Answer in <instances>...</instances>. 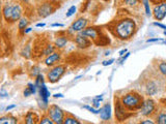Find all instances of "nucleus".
<instances>
[{
	"label": "nucleus",
	"instance_id": "1",
	"mask_svg": "<svg viewBox=\"0 0 166 124\" xmlns=\"http://www.w3.org/2000/svg\"><path fill=\"white\" fill-rule=\"evenodd\" d=\"M136 31V24L134 20L129 19V18H125L122 20L117 21L112 28V32L117 38L122 40H126L131 38Z\"/></svg>",
	"mask_w": 166,
	"mask_h": 124
},
{
	"label": "nucleus",
	"instance_id": "2",
	"mask_svg": "<svg viewBox=\"0 0 166 124\" xmlns=\"http://www.w3.org/2000/svg\"><path fill=\"white\" fill-rule=\"evenodd\" d=\"M121 102L128 111L133 112L141 109L144 99L137 92H129L121 98Z\"/></svg>",
	"mask_w": 166,
	"mask_h": 124
},
{
	"label": "nucleus",
	"instance_id": "3",
	"mask_svg": "<svg viewBox=\"0 0 166 124\" xmlns=\"http://www.w3.org/2000/svg\"><path fill=\"white\" fill-rule=\"evenodd\" d=\"M2 15L6 22L15 23L21 19L22 7L20 4H5L2 10Z\"/></svg>",
	"mask_w": 166,
	"mask_h": 124
},
{
	"label": "nucleus",
	"instance_id": "4",
	"mask_svg": "<svg viewBox=\"0 0 166 124\" xmlns=\"http://www.w3.org/2000/svg\"><path fill=\"white\" fill-rule=\"evenodd\" d=\"M47 115L55 124H62L67 113L57 104H51L47 108Z\"/></svg>",
	"mask_w": 166,
	"mask_h": 124
},
{
	"label": "nucleus",
	"instance_id": "5",
	"mask_svg": "<svg viewBox=\"0 0 166 124\" xmlns=\"http://www.w3.org/2000/svg\"><path fill=\"white\" fill-rule=\"evenodd\" d=\"M65 70H67V66L65 64H58L53 66L51 69L48 72L47 79L50 83H56L58 82L61 77L65 74Z\"/></svg>",
	"mask_w": 166,
	"mask_h": 124
},
{
	"label": "nucleus",
	"instance_id": "6",
	"mask_svg": "<svg viewBox=\"0 0 166 124\" xmlns=\"http://www.w3.org/2000/svg\"><path fill=\"white\" fill-rule=\"evenodd\" d=\"M130 116H132V114L129 113L128 110L123 106L121 99L115 98V117H116L117 121L123 122L128 119Z\"/></svg>",
	"mask_w": 166,
	"mask_h": 124
},
{
	"label": "nucleus",
	"instance_id": "7",
	"mask_svg": "<svg viewBox=\"0 0 166 124\" xmlns=\"http://www.w3.org/2000/svg\"><path fill=\"white\" fill-rule=\"evenodd\" d=\"M156 111V104L153 99L147 98L143 102L141 109H140V114L144 117H149L154 114Z\"/></svg>",
	"mask_w": 166,
	"mask_h": 124
},
{
	"label": "nucleus",
	"instance_id": "8",
	"mask_svg": "<svg viewBox=\"0 0 166 124\" xmlns=\"http://www.w3.org/2000/svg\"><path fill=\"white\" fill-rule=\"evenodd\" d=\"M88 21L84 18H79L77 20L73 22V24L71 25V27L69 28L70 32H81L82 30L85 29L87 26Z\"/></svg>",
	"mask_w": 166,
	"mask_h": 124
},
{
	"label": "nucleus",
	"instance_id": "9",
	"mask_svg": "<svg viewBox=\"0 0 166 124\" xmlns=\"http://www.w3.org/2000/svg\"><path fill=\"white\" fill-rule=\"evenodd\" d=\"M75 44L77 45L79 49H87L92 46V40H89L88 37L83 36L81 34H78L75 36Z\"/></svg>",
	"mask_w": 166,
	"mask_h": 124
},
{
	"label": "nucleus",
	"instance_id": "10",
	"mask_svg": "<svg viewBox=\"0 0 166 124\" xmlns=\"http://www.w3.org/2000/svg\"><path fill=\"white\" fill-rule=\"evenodd\" d=\"M154 17L156 20L162 21L166 17V2L160 3L154 7Z\"/></svg>",
	"mask_w": 166,
	"mask_h": 124
},
{
	"label": "nucleus",
	"instance_id": "11",
	"mask_svg": "<svg viewBox=\"0 0 166 124\" xmlns=\"http://www.w3.org/2000/svg\"><path fill=\"white\" fill-rule=\"evenodd\" d=\"M55 8L53 7V4L51 3H43L42 5H40V7L37 10L39 16L42 18H46L48 16H50L51 14H53Z\"/></svg>",
	"mask_w": 166,
	"mask_h": 124
},
{
	"label": "nucleus",
	"instance_id": "12",
	"mask_svg": "<svg viewBox=\"0 0 166 124\" xmlns=\"http://www.w3.org/2000/svg\"><path fill=\"white\" fill-rule=\"evenodd\" d=\"M39 94H40V97H41V99H42L43 104H44L47 108L49 107V106H48V104H49V100H48V99H49L51 93H50V91L48 90L46 84H43L39 87Z\"/></svg>",
	"mask_w": 166,
	"mask_h": 124
},
{
	"label": "nucleus",
	"instance_id": "13",
	"mask_svg": "<svg viewBox=\"0 0 166 124\" xmlns=\"http://www.w3.org/2000/svg\"><path fill=\"white\" fill-rule=\"evenodd\" d=\"M60 59H61L60 53L54 52L51 55H49V56H47V58L45 59V64L47 66H55L60 61Z\"/></svg>",
	"mask_w": 166,
	"mask_h": 124
},
{
	"label": "nucleus",
	"instance_id": "14",
	"mask_svg": "<svg viewBox=\"0 0 166 124\" xmlns=\"http://www.w3.org/2000/svg\"><path fill=\"white\" fill-rule=\"evenodd\" d=\"M40 117L37 113L29 111L26 113L24 117V124H39L40 123Z\"/></svg>",
	"mask_w": 166,
	"mask_h": 124
},
{
	"label": "nucleus",
	"instance_id": "15",
	"mask_svg": "<svg viewBox=\"0 0 166 124\" xmlns=\"http://www.w3.org/2000/svg\"><path fill=\"white\" fill-rule=\"evenodd\" d=\"M99 114L102 120H104V121L109 120L110 118H111V106H110L109 104H104V106L100 109Z\"/></svg>",
	"mask_w": 166,
	"mask_h": 124
},
{
	"label": "nucleus",
	"instance_id": "16",
	"mask_svg": "<svg viewBox=\"0 0 166 124\" xmlns=\"http://www.w3.org/2000/svg\"><path fill=\"white\" fill-rule=\"evenodd\" d=\"M19 119L12 114L4 115L0 117V124H18Z\"/></svg>",
	"mask_w": 166,
	"mask_h": 124
},
{
	"label": "nucleus",
	"instance_id": "17",
	"mask_svg": "<svg viewBox=\"0 0 166 124\" xmlns=\"http://www.w3.org/2000/svg\"><path fill=\"white\" fill-rule=\"evenodd\" d=\"M145 91L146 94L149 96H153L158 92V87H157V84L153 81H147L145 85Z\"/></svg>",
	"mask_w": 166,
	"mask_h": 124
},
{
	"label": "nucleus",
	"instance_id": "18",
	"mask_svg": "<svg viewBox=\"0 0 166 124\" xmlns=\"http://www.w3.org/2000/svg\"><path fill=\"white\" fill-rule=\"evenodd\" d=\"M37 87L35 86V84H33V83H28L27 84V87L25 88L24 92H23V94H24V96H30V95H34L35 93H37Z\"/></svg>",
	"mask_w": 166,
	"mask_h": 124
},
{
	"label": "nucleus",
	"instance_id": "19",
	"mask_svg": "<svg viewBox=\"0 0 166 124\" xmlns=\"http://www.w3.org/2000/svg\"><path fill=\"white\" fill-rule=\"evenodd\" d=\"M68 44V37L67 36H58L55 40V48L57 49H62L65 48Z\"/></svg>",
	"mask_w": 166,
	"mask_h": 124
},
{
	"label": "nucleus",
	"instance_id": "20",
	"mask_svg": "<svg viewBox=\"0 0 166 124\" xmlns=\"http://www.w3.org/2000/svg\"><path fill=\"white\" fill-rule=\"evenodd\" d=\"M62 124H81V122H80L75 116H73L72 114L67 113V116H65Z\"/></svg>",
	"mask_w": 166,
	"mask_h": 124
},
{
	"label": "nucleus",
	"instance_id": "21",
	"mask_svg": "<svg viewBox=\"0 0 166 124\" xmlns=\"http://www.w3.org/2000/svg\"><path fill=\"white\" fill-rule=\"evenodd\" d=\"M156 124H166V112H161L157 115Z\"/></svg>",
	"mask_w": 166,
	"mask_h": 124
},
{
	"label": "nucleus",
	"instance_id": "22",
	"mask_svg": "<svg viewBox=\"0 0 166 124\" xmlns=\"http://www.w3.org/2000/svg\"><path fill=\"white\" fill-rule=\"evenodd\" d=\"M27 25H28V20L26 18H21L19 20V23H18V28L20 31H23L27 28Z\"/></svg>",
	"mask_w": 166,
	"mask_h": 124
},
{
	"label": "nucleus",
	"instance_id": "23",
	"mask_svg": "<svg viewBox=\"0 0 166 124\" xmlns=\"http://www.w3.org/2000/svg\"><path fill=\"white\" fill-rule=\"evenodd\" d=\"M55 52V47L53 45H51V44H48L47 46H46V48H45V50L43 51V54L46 55V56H49V55H51L52 53Z\"/></svg>",
	"mask_w": 166,
	"mask_h": 124
},
{
	"label": "nucleus",
	"instance_id": "24",
	"mask_svg": "<svg viewBox=\"0 0 166 124\" xmlns=\"http://www.w3.org/2000/svg\"><path fill=\"white\" fill-rule=\"evenodd\" d=\"M39 124H55V123L50 119L47 115H44V116H42V118L40 119V123Z\"/></svg>",
	"mask_w": 166,
	"mask_h": 124
},
{
	"label": "nucleus",
	"instance_id": "25",
	"mask_svg": "<svg viewBox=\"0 0 166 124\" xmlns=\"http://www.w3.org/2000/svg\"><path fill=\"white\" fill-rule=\"evenodd\" d=\"M35 86L37 87V89H39V87L41 86V85L45 84V81H44V77H43V74H39L37 77H35V82H34Z\"/></svg>",
	"mask_w": 166,
	"mask_h": 124
},
{
	"label": "nucleus",
	"instance_id": "26",
	"mask_svg": "<svg viewBox=\"0 0 166 124\" xmlns=\"http://www.w3.org/2000/svg\"><path fill=\"white\" fill-rule=\"evenodd\" d=\"M22 56H24L25 58H30L31 57V50H30V47L29 46H26V47L24 48V50L22 51Z\"/></svg>",
	"mask_w": 166,
	"mask_h": 124
},
{
	"label": "nucleus",
	"instance_id": "27",
	"mask_svg": "<svg viewBox=\"0 0 166 124\" xmlns=\"http://www.w3.org/2000/svg\"><path fill=\"white\" fill-rule=\"evenodd\" d=\"M143 4H144V8H145V14H146V16H149V17H151V15H152V10H151V7H149V0H143Z\"/></svg>",
	"mask_w": 166,
	"mask_h": 124
},
{
	"label": "nucleus",
	"instance_id": "28",
	"mask_svg": "<svg viewBox=\"0 0 166 124\" xmlns=\"http://www.w3.org/2000/svg\"><path fill=\"white\" fill-rule=\"evenodd\" d=\"M158 67H159L160 72H161L162 74H164V76H166V62L165 61L160 62L159 65H158Z\"/></svg>",
	"mask_w": 166,
	"mask_h": 124
},
{
	"label": "nucleus",
	"instance_id": "29",
	"mask_svg": "<svg viewBox=\"0 0 166 124\" xmlns=\"http://www.w3.org/2000/svg\"><path fill=\"white\" fill-rule=\"evenodd\" d=\"M76 10H77V8H76V6H75V5H72V6L68 10V12H65V17H67V18L72 17L75 12H76Z\"/></svg>",
	"mask_w": 166,
	"mask_h": 124
},
{
	"label": "nucleus",
	"instance_id": "30",
	"mask_svg": "<svg viewBox=\"0 0 166 124\" xmlns=\"http://www.w3.org/2000/svg\"><path fill=\"white\" fill-rule=\"evenodd\" d=\"M39 74H41V68L39 66H33L32 68H31V76L37 77Z\"/></svg>",
	"mask_w": 166,
	"mask_h": 124
},
{
	"label": "nucleus",
	"instance_id": "31",
	"mask_svg": "<svg viewBox=\"0 0 166 124\" xmlns=\"http://www.w3.org/2000/svg\"><path fill=\"white\" fill-rule=\"evenodd\" d=\"M83 109L87 110V111L92 113V114H99V112H100V110L94 109V107H89V106H83Z\"/></svg>",
	"mask_w": 166,
	"mask_h": 124
},
{
	"label": "nucleus",
	"instance_id": "32",
	"mask_svg": "<svg viewBox=\"0 0 166 124\" xmlns=\"http://www.w3.org/2000/svg\"><path fill=\"white\" fill-rule=\"evenodd\" d=\"M100 102H101V100H99V99H97V98H94L92 99V107H94V109H99Z\"/></svg>",
	"mask_w": 166,
	"mask_h": 124
},
{
	"label": "nucleus",
	"instance_id": "33",
	"mask_svg": "<svg viewBox=\"0 0 166 124\" xmlns=\"http://www.w3.org/2000/svg\"><path fill=\"white\" fill-rule=\"evenodd\" d=\"M125 2L128 5H135L139 2V0H125Z\"/></svg>",
	"mask_w": 166,
	"mask_h": 124
},
{
	"label": "nucleus",
	"instance_id": "34",
	"mask_svg": "<svg viewBox=\"0 0 166 124\" xmlns=\"http://www.w3.org/2000/svg\"><path fill=\"white\" fill-rule=\"evenodd\" d=\"M114 62V59H109V60H106V61H103L102 62V65L103 66H108V65H111L112 63Z\"/></svg>",
	"mask_w": 166,
	"mask_h": 124
},
{
	"label": "nucleus",
	"instance_id": "35",
	"mask_svg": "<svg viewBox=\"0 0 166 124\" xmlns=\"http://www.w3.org/2000/svg\"><path fill=\"white\" fill-rule=\"evenodd\" d=\"M8 96V93L6 91H5L4 89H0V97L1 98H5V97Z\"/></svg>",
	"mask_w": 166,
	"mask_h": 124
},
{
	"label": "nucleus",
	"instance_id": "36",
	"mask_svg": "<svg viewBox=\"0 0 166 124\" xmlns=\"http://www.w3.org/2000/svg\"><path fill=\"white\" fill-rule=\"evenodd\" d=\"M163 38H160V37H155V38H149L146 40V42H162Z\"/></svg>",
	"mask_w": 166,
	"mask_h": 124
},
{
	"label": "nucleus",
	"instance_id": "37",
	"mask_svg": "<svg viewBox=\"0 0 166 124\" xmlns=\"http://www.w3.org/2000/svg\"><path fill=\"white\" fill-rule=\"evenodd\" d=\"M153 25H154V26H158V27H160V28H162V29L166 30V25L162 24V23H159V22H154V23H153Z\"/></svg>",
	"mask_w": 166,
	"mask_h": 124
},
{
	"label": "nucleus",
	"instance_id": "38",
	"mask_svg": "<svg viewBox=\"0 0 166 124\" xmlns=\"http://www.w3.org/2000/svg\"><path fill=\"white\" fill-rule=\"evenodd\" d=\"M139 124H156L153 120L151 119H146V120H143V121H141Z\"/></svg>",
	"mask_w": 166,
	"mask_h": 124
},
{
	"label": "nucleus",
	"instance_id": "39",
	"mask_svg": "<svg viewBox=\"0 0 166 124\" xmlns=\"http://www.w3.org/2000/svg\"><path fill=\"white\" fill-rule=\"evenodd\" d=\"M130 54H131V53L127 52V53H126V55H124V56H123V58H122V59H121V61H122V63H123V62H125L127 59H128V57H129V56H130Z\"/></svg>",
	"mask_w": 166,
	"mask_h": 124
},
{
	"label": "nucleus",
	"instance_id": "40",
	"mask_svg": "<svg viewBox=\"0 0 166 124\" xmlns=\"http://www.w3.org/2000/svg\"><path fill=\"white\" fill-rule=\"evenodd\" d=\"M65 25L61 24V23H53L51 24V27H63Z\"/></svg>",
	"mask_w": 166,
	"mask_h": 124
},
{
	"label": "nucleus",
	"instance_id": "41",
	"mask_svg": "<svg viewBox=\"0 0 166 124\" xmlns=\"http://www.w3.org/2000/svg\"><path fill=\"white\" fill-rule=\"evenodd\" d=\"M16 108V104H10V106H8V107L5 108V111H10V110L15 109Z\"/></svg>",
	"mask_w": 166,
	"mask_h": 124
},
{
	"label": "nucleus",
	"instance_id": "42",
	"mask_svg": "<svg viewBox=\"0 0 166 124\" xmlns=\"http://www.w3.org/2000/svg\"><path fill=\"white\" fill-rule=\"evenodd\" d=\"M53 96L55 97V98H63V94H61V93H56V94H54Z\"/></svg>",
	"mask_w": 166,
	"mask_h": 124
},
{
	"label": "nucleus",
	"instance_id": "43",
	"mask_svg": "<svg viewBox=\"0 0 166 124\" xmlns=\"http://www.w3.org/2000/svg\"><path fill=\"white\" fill-rule=\"evenodd\" d=\"M31 31H32V28H31V27H27L26 29L24 30V34H28V33L31 32Z\"/></svg>",
	"mask_w": 166,
	"mask_h": 124
},
{
	"label": "nucleus",
	"instance_id": "44",
	"mask_svg": "<svg viewBox=\"0 0 166 124\" xmlns=\"http://www.w3.org/2000/svg\"><path fill=\"white\" fill-rule=\"evenodd\" d=\"M127 52H128V51H127V49H123L122 51H119V56H121V57H123V56H124Z\"/></svg>",
	"mask_w": 166,
	"mask_h": 124
},
{
	"label": "nucleus",
	"instance_id": "45",
	"mask_svg": "<svg viewBox=\"0 0 166 124\" xmlns=\"http://www.w3.org/2000/svg\"><path fill=\"white\" fill-rule=\"evenodd\" d=\"M45 23H37V25H35V26H37V27H45Z\"/></svg>",
	"mask_w": 166,
	"mask_h": 124
},
{
	"label": "nucleus",
	"instance_id": "46",
	"mask_svg": "<svg viewBox=\"0 0 166 124\" xmlns=\"http://www.w3.org/2000/svg\"><path fill=\"white\" fill-rule=\"evenodd\" d=\"M94 98H97V99H99V100H103V95H98V96H96Z\"/></svg>",
	"mask_w": 166,
	"mask_h": 124
},
{
	"label": "nucleus",
	"instance_id": "47",
	"mask_svg": "<svg viewBox=\"0 0 166 124\" xmlns=\"http://www.w3.org/2000/svg\"><path fill=\"white\" fill-rule=\"evenodd\" d=\"M163 33H164V35L166 36V30H164V32H163Z\"/></svg>",
	"mask_w": 166,
	"mask_h": 124
},
{
	"label": "nucleus",
	"instance_id": "48",
	"mask_svg": "<svg viewBox=\"0 0 166 124\" xmlns=\"http://www.w3.org/2000/svg\"><path fill=\"white\" fill-rule=\"evenodd\" d=\"M22 1H23V2H27L28 0H22Z\"/></svg>",
	"mask_w": 166,
	"mask_h": 124
},
{
	"label": "nucleus",
	"instance_id": "49",
	"mask_svg": "<svg viewBox=\"0 0 166 124\" xmlns=\"http://www.w3.org/2000/svg\"><path fill=\"white\" fill-rule=\"evenodd\" d=\"M0 111H1V108H0Z\"/></svg>",
	"mask_w": 166,
	"mask_h": 124
}]
</instances>
